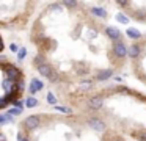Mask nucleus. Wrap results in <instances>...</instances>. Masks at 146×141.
Returning a JSON list of instances; mask_svg holds the SVG:
<instances>
[{
	"mask_svg": "<svg viewBox=\"0 0 146 141\" xmlns=\"http://www.w3.org/2000/svg\"><path fill=\"white\" fill-rule=\"evenodd\" d=\"M88 124H90V127L94 128L96 132H102V130L105 128V124L101 121V119H98V118H91V119L88 121Z\"/></svg>",
	"mask_w": 146,
	"mask_h": 141,
	"instance_id": "7ed1b4c3",
	"label": "nucleus"
},
{
	"mask_svg": "<svg viewBox=\"0 0 146 141\" xmlns=\"http://www.w3.org/2000/svg\"><path fill=\"white\" fill-rule=\"evenodd\" d=\"M127 36L129 38H132V39H138V38H141V33H140L137 28H127Z\"/></svg>",
	"mask_w": 146,
	"mask_h": 141,
	"instance_id": "6e6552de",
	"label": "nucleus"
},
{
	"mask_svg": "<svg viewBox=\"0 0 146 141\" xmlns=\"http://www.w3.org/2000/svg\"><path fill=\"white\" fill-rule=\"evenodd\" d=\"M25 91V75L10 58L0 56V113L21 105Z\"/></svg>",
	"mask_w": 146,
	"mask_h": 141,
	"instance_id": "f257e3e1",
	"label": "nucleus"
},
{
	"mask_svg": "<svg viewBox=\"0 0 146 141\" xmlns=\"http://www.w3.org/2000/svg\"><path fill=\"white\" fill-rule=\"evenodd\" d=\"M116 21H119L121 24H129V19H127L124 14H121V13H119V14H116Z\"/></svg>",
	"mask_w": 146,
	"mask_h": 141,
	"instance_id": "f8f14e48",
	"label": "nucleus"
},
{
	"mask_svg": "<svg viewBox=\"0 0 146 141\" xmlns=\"http://www.w3.org/2000/svg\"><path fill=\"white\" fill-rule=\"evenodd\" d=\"M102 103H104V99H102L101 96H94V97L90 99L88 105L91 107L93 110H98V108H101V107H102Z\"/></svg>",
	"mask_w": 146,
	"mask_h": 141,
	"instance_id": "39448f33",
	"label": "nucleus"
},
{
	"mask_svg": "<svg viewBox=\"0 0 146 141\" xmlns=\"http://www.w3.org/2000/svg\"><path fill=\"white\" fill-rule=\"evenodd\" d=\"M115 141H121V140H115Z\"/></svg>",
	"mask_w": 146,
	"mask_h": 141,
	"instance_id": "dca6fc26",
	"label": "nucleus"
},
{
	"mask_svg": "<svg viewBox=\"0 0 146 141\" xmlns=\"http://www.w3.org/2000/svg\"><path fill=\"white\" fill-rule=\"evenodd\" d=\"M47 102H49V103H55V102H57V99H55V96H54L52 93L47 94Z\"/></svg>",
	"mask_w": 146,
	"mask_h": 141,
	"instance_id": "ddd939ff",
	"label": "nucleus"
},
{
	"mask_svg": "<svg viewBox=\"0 0 146 141\" xmlns=\"http://www.w3.org/2000/svg\"><path fill=\"white\" fill-rule=\"evenodd\" d=\"M127 53H129V56L135 58V56L140 55V47L138 46H130L129 49H127Z\"/></svg>",
	"mask_w": 146,
	"mask_h": 141,
	"instance_id": "1a4fd4ad",
	"label": "nucleus"
},
{
	"mask_svg": "<svg viewBox=\"0 0 146 141\" xmlns=\"http://www.w3.org/2000/svg\"><path fill=\"white\" fill-rule=\"evenodd\" d=\"M111 77V71L110 69H105V71H101L98 74V78L99 80H107V78H110Z\"/></svg>",
	"mask_w": 146,
	"mask_h": 141,
	"instance_id": "9d476101",
	"label": "nucleus"
},
{
	"mask_svg": "<svg viewBox=\"0 0 146 141\" xmlns=\"http://www.w3.org/2000/svg\"><path fill=\"white\" fill-rule=\"evenodd\" d=\"M35 3L2 2L0 0V31H16L27 25Z\"/></svg>",
	"mask_w": 146,
	"mask_h": 141,
	"instance_id": "f03ea898",
	"label": "nucleus"
},
{
	"mask_svg": "<svg viewBox=\"0 0 146 141\" xmlns=\"http://www.w3.org/2000/svg\"><path fill=\"white\" fill-rule=\"evenodd\" d=\"M77 88H79V91H88L93 88V81L91 80H82V81H79Z\"/></svg>",
	"mask_w": 146,
	"mask_h": 141,
	"instance_id": "423d86ee",
	"label": "nucleus"
},
{
	"mask_svg": "<svg viewBox=\"0 0 146 141\" xmlns=\"http://www.w3.org/2000/svg\"><path fill=\"white\" fill-rule=\"evenodd\" d=\"M0 141H8V138H7V135L3 133V132L0 130Z\"/></svg>",
	"mask_w": 146,
	"mask_h": 141,
	"instance_id": "2eb2a0df",
	"label": "nucleus"
},
{
	"mask_svg": "<svg viewBox=\"0 0 146 141\" xmlns=\"http://www.w3.org/2000/svg\"><path fill=\"white\" fill-rule=\"evenodd\" d=\"M5 50V42H3V38H2V34H0V55L3 53Z\"/></svg>",
	"mask_w": 146,
	"mask_h": 141,
	"instance_id": "4468645a",
	"label": "nucleus"
},
{
	"mask_svg": "<svg viewBox=\"0 0 146 141\" xmlns=\"http://www.w3.org/2000/svg\"><path fill=\"white\" fill-rule=\"evenodd\" d=\"M91 13L94 16H99V17H105V16H107V13H105L104 8H91Z\"/></svg>",
	"mask_w": 146,
	"mask_h": 141,
	"instance_id": "9b49d317",
	"label": "nucleus"
},
{
	"mask_svg": "<svg viewBox=\"0 0 146 141\" xmlns=\"http://www.w3.org/2000/svg\"><path fill=\"white\" fill-rule=\"evenodd\" d=\"M113 50H115V53H116V56H119V58H123V56L127 55V47L124 46L123 42H116L113 47Z\"/></svg>",
	"mask_w": 146,
	"mask_h": 141,
	"instance_id": "20e7f679",
	"label": "nucleus"
},
{
	"mask_svg": "<svg viewBox=\"0 0 146 141\" xmlns=\"http://www.w3.org/2000/svg\"><path fill=\"white\" fill-rule=\"evenodd\" d=\"M105 33H107V36L110 38V39H118V36H119V30L115 28V27H107Z\"/></svg>",
	"mask_w": 146,
	"mask_h": 141,
	"instance_id": "0eeeda50",
	"label": "nucleus"
}]
</instances>
